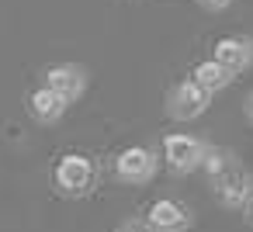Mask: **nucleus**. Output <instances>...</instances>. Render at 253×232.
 <instances>
[{"label":"nucleus","instance_id":"nucleus-16","mask_svg":"<svg viewBox=\"0 0 253 232\" xmlns=\"http://www.w3.org/2000/svg\"><path fill=\"white\" fill-rule=\"evenodd\" d=\"M250 42H253V39H250Z\"/></svg>","mask_w":253,"mask_h":232},{"label":"nucleus","instance_id":"nucleus-10","mask_svg":"<svg viewBox=\"0 0 253 232\" xmlns=\"http://www.w3.org/2000/svg\"><path fill=\"white\" fill-rule=\"evenodd\" d=\"M191 80H194L198 87H205L208 94H215V90H222V87H229V83H232V73H229L222 63L205 59V63H198V66H194Z\"/></svg>","mask_w":253,"mask_h":232},{"label":"nucleus","instance_id":"nucleus-14","mask_svg":"<svg viewBox=\"0 0 253 232\" xmlns=\"http://www.w3.org/2000/svg\"><path fill=\"white\" fill-rule=\"evenodd\" d=\"M198 4H201V7H208V11H225L232 0H198Z\"/></svg>","mask_w":253,"mask_h":232},{"label":"nucleus","instance_id":"nucleus-8","mask_svg":"<svg viewBox=\"0 0 253 232\" xmlns=\"http://www.w3.org/2000/svg\"><path fill=\"white\" fill-rule=\"evenodd\" d=\"M211 59H215V63H222V66L236 77V73H243V70L253 63V42H250V39H243V35H225V39H218V42H215Z\"/></svg>","mask_w":253,"mask_h":232},{"label":"nucleus","instance_id":"nucleus-9","mask_svg":"<svg viewBox=\"0 0 253 232\" xmlns=\"http://www.w3.org/2000/svg\"><path fill=\"white\" fill-rule=\"evenodd\" d=\"M66 108H70V101L66 97H59L52 87H39V90H32V97H28V111H32V118L35 121H42V125H56L63 115H66Z\"/></svg>","mask_w":253,"mask_h":232},{"label":"nucleus","instance_id":"nucleus-6","mask_svg":"<svg viewBox=\"0 0 253 232\" xmlns=\"http://www.w3.org/2000/svg\"><path fill=\"white\" fill-rule=\"evenodd\" d=\"M211 184H215V197H218L225 208H243L246 194L253 191V180H250V173H246L239 163H229Z\"/></svg>","mask_w":253,"mask_h":232},{"label":"nucleus","instance_id":"nucleus-13","mask_svg":"<svg viewBox=\"0 0 253 232\" xmlns=\"http://www.w3.org/2000/svg\"><path fill=\"white\" fill-rule=\"evenodd\" d=\"M239 211H243V222H246V225H253V191L246 194V201H243V208H239Z\"/></svg>","mask_w":253,"mask_h":232},{"label":"nucleus","instance_id":"nucleus-1","mask_svg":"<svg viewBox=\"0 0 253 232\" xmlns=\"http://www.w3.org/2000/svg\"><path fill=\"white\" fill-rule=\"evenodd\" d=\"M97 184V166L84 153H66L56 163V191L66 197H87Z\"/></svg>","mask_w":253,"mask_h":232},{"label":"nucleus","instance_id":"nucleus-4","mask_svg":"<svg viewBox=\"0 0 253 232\" xmlns=\"http://www.w3.org/2000/svg\"><path fill=\"white\" fill-rule=\"evenodd\" d=\"M205 149H208L205 139H194L184 132H173L163 139V156H167V166L173 173H194L205 159Z\"/></svg>","mask_w":253,"mask_h":232},{"label":"nucleus","instance_id":"nucleus-12","mask_svg":"<svg viewBox=\"0 0 253 232\" xmlns=\"http://www.w3.org/2000/svg\"><path fill=\"white\" fill-rule=\"evenodd\" d=\"M115 232H153V229H149L146 218H128V222H122Z\"/></svg>","mask_w":253,"mask_h":232},{"label":"nucleus","instance_id":"nucleus-7","mask_svg":"<svg viewBox=\"0 0 253 232\" xmlns=\"http://www.w3.org/2000/svg\"><path fill=\"white\" fill-rule=\"evenodd\" d=\"M45 87H52L59 97H66V101L73 104V101L84 97V90H87V70L77 66V63L49 66V70H45Z\"/></svg>","mask_w":253,"mask_h":232},{"label":"nucleus","instance_id":"nucleus-15","mask_svg":"<svg viewBox=\"0 0 253 232\" xmlns=\"http://www.w3.org/2000/svg\"><path fill=\"white\" fill-rule=\"evenodd\" d=\"M243 111H246V118H250V125H253V94L246 97V108H243Z\"/></svg>","mask_w":253,"mask_h":232},{"label":"nucleus","instance_id":"nucleus-3","mask_svg":"<svg viewBox=\"0 0 253 232\" xmlns=\"http://www.w3.org/2000/svg\"><path fill=\"white\" fill-rule=\"evenodd\" d=\"M156 170H160V156H156L149 146H128V149H122L118 159H115L118 180L135 184V187L149 184V180L156 177Z\"/></svg>","mask_w":253,"mask_h":232},{"label":"nucleus","instance_id":"nucleus-5","mask_svg":"<svg viewBox=\"0 0 253 232\" xmlns=\"http://www.w3.org/2000/svg\"><path fill=\"white\" fill-rule=\"evenodd\" d=\"M146 222L153 232H187L194 225V215L184 201L177 197H156L149 208H146Z\"/></svg>","mask_w":253,"mask_h":232},{"label":"nucleus","instance_id":"nucleus-11","mask_svg":"<svg viewBox=\"0 0 253 232\" xmlns=\"http://www.w3.org/2000/svg\"><path fill=\"white\" fill-rule=\"evenodd\" d=\"M229 163H232V153H229V149H222V146H211V142H208L205 159H201V170H205V173L215 180V177H218V173H222Z\"/></svg>","mask_w":253,"mask_h":232},{"label":"nucleus","instance_id":"nucleus-2","mask_svg":"<svg viewBox=\"0 0 253 232\" xmlns=\"http://www.w3.org/2000/svg\"><path fill=\"white\" fill-rule=\"evenodd\" d=\"M208 104H211V94L205 87H198L194 80H180L167 94V115L173 121H194L208 111Z\"/></svg>","mask_w":253,"mask_h":232}]
</instances>
